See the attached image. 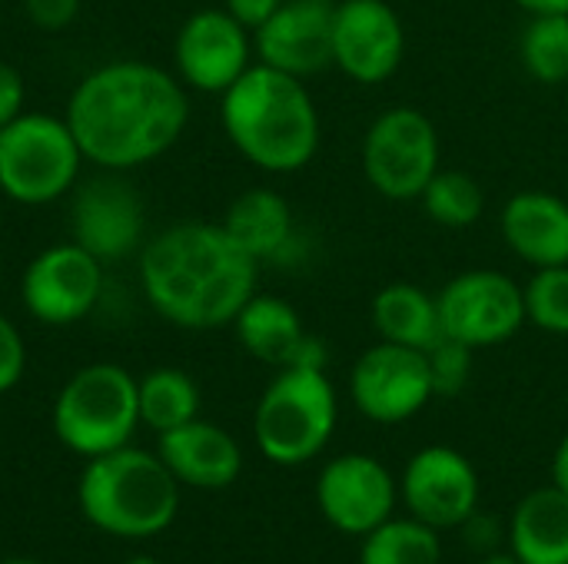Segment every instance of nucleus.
<instances>
[{
  "mask_svg": "<svg viewBox=\"0 0 568 564\" xmlns=\"http://www.w3.org/2000/svg\"><path fill=\"white\" fill-rule=\"evenodd\" d=\"M339 419L336 389L326 369H276L253 416V439L276 465H303L316 459Z\"/></svg>",
  "mask_w": 568,
  "mask_h": 564,
  "instance_id": "39448f33",
  "label": "nucleus"
},
{
  "mask_svg": "<svg viewBox=\"0 0 568 564\" xmlns=\"http://www.w3.org/2000/svg\"><path fill=\"white\" fill-rule=\"evenodd\" d=\"M253 30L226 7H206L183 20L173 40V63L183 86L200 93H226L253 66Z\"/></svg>",
  "mask_w": 568,
  "mask_h": 564,
  "instance_id": "9b49d317",
  "label": "nucleus"
},
{
  "mask_svg": "<svg viewBox=\"0 0 568 564\" xmlns=\"http://www.w3.org/2000/svg\"><path fill=\"white\" fill-rule=\"evenodd\" d=\"M396 482L373 455L349 452L333 459L316 479V505L323 519L343 535H369L396 505Z\"/></svg>",
  "mask_w": 568,
  "mask_h": 564,
  "instance_id": "2eb2a0df",
  "label": "nucleus"
},
{
  "mask_svg": "<svg viewBox=\"0 0 568 564\" xmlns=\"http://www.w3.org/2000/svg\"><path fill=\"white\" fill-rule=\"evenodd\" d=\"M220 120L236 153L276 176L300 173L320 150L313 93L300 76L260 60L223 93Z\"/></svg>",
  "mask_w": 568,
  "mask_h": 564,
  "instance_id": "7ed1b4c3",
  "label": "nucleus"
},
{
  "mask_svg": "<svg viewBox=\"0 0 568 564\" xmlns=\"http://www.w3.org/2000/svg\"><path fill=\"white\" fill-rule=\"evenodd\" d=\"M140 392V422L153 432H170L196 419L200 389L183 369H153L136 382Z\"/></svg>",
  "mask_w": 568,
  "mask_h": 564,
  "instance_id": "b1692460",
  "label": "nucleus"
},
{
  "mask_svg": "<svg viewBox=\"0 0 568 564\" xmlns=\"http://www.w3.org/2000/svg\"><path fill=\"white\" fill-rule=\"evenodd\" d=\"M443 545L439 532L416 522L413 515L403 522L386 519L379 529L363 535L359 564H439Z\"/></svg>",
  "mask_w": 568,
  "mask_h": 564,
  "instance_id": "a878e982",
  "label": "nucleus"
},
{
  "mask_svg": "<svg viewBox=\"0 0 568 564\" xmlns=\"http://www.w3.org/2000/svg\"><path fill=\"white\" fill-rule=\"evenodd\" d=\"M566 86H568V83H566Z\"/></svg>",
  "mask_w": 568,
  "mask_h": 564,
  "instance_id": "ea45409f",
  "label": "nucleus"
},
{
  "mask_svg": "<svg viewBox=\"0 0 568 564\" xmlns=\"http://www.w3.org/2000/svg\"><path fill=\"white\" fill-rule=\"evenodd\" d=\"M499 233L513 256L532 269L568 266V199L546 189H523L506 199Z\"/></svg>",
  "mask_w": 568,
  "mask_h": 564,
  "instance_id": "6ab92c4d",
  "label": "nucleus"
},
{
  "mask_svg": "<svg viewBox=\"0 0 568 564\" xmlns=\"http://www.w3.org/2000/svg\"><path fill=\"white\" fill-rule=\"evenodd\" d=\"M23 103H27L23 73L13 63H3L0 60V130L23 113Z\"/></svg>",
  "mask_w": 568,
  "mask_h": 564,
  "instance_id": "2f4dec72",
  "label": "nucleus"
},
{
  "mask_svg": "<svg viewBox=\"0 0 568 564\" xmlns=\"http://www.w3.org/2000/svg\"><path fill=\"white\" fill-rule=\"evenodd\" d=\"M479 564H523L513 552H489V555H483V562Z\"/></svg>",
  "mask_w": 568,
  "mask_h": 564,
  "instance_id": "e433bc0d",
  "label": "nucleus"
},
{
  "mask_svg": "<svg viewBox=\"0 0 568 564\" xmlns=\"http://www.w3.org/2000/svg\"><path fill=\"white\" fill-rule=\"evenodd\" d=\"M426 216L446 229H469L486 216V189L473 173L439 170L419 196Z\"/></svg>",
  "mask_w": 568,
  "mask_h": 564,
  "instance_id": "bb28decb",
  "label": "nucleus"
},
{
  "mask_svg": "<svg viewBox=\"0 0 568 564\" xmlns=\"http://www.w3.org/2000/svg\"><path fill=\"white\" fill-rule=\"evenodd\" d=\"M23 10H27L33 27L57 33V30H67L77 20L80 0H23Z\"/></svg>",
  "mask_w": 568,
  "mask_h": 564,
  "instance_id": "7c9ffc66",
  "label": "nucleus"
},
{
  "mask_svg": "<svg viewBox=\"0 0 568 564\" xmlns=\"http://www.w3.org/2000/svg\"><path fill=\"white\" fill-rule=\"evenodd\" d=\"M236 339L240 346L273 366V369H326L329 362V349L320 336H313L303 326V316L296 312V306H290L280 296L270 293H253L246 299V306L236 312L233 319Z\"/></svg>",
  "mask_w": 568,
  "mask_h": 564,
  "instance_id": "a211bd4d",
  "label": "nucleus"
},
{
  "mask_svg": "<svg viewBox=\"0 0 568 564\" xmlns=\"http://www.w3.org/2000/svg\"><path fill=\"white\" fill-rule=\"evenodd\" d=\"M552 485L568 492V432L562 435V442H559V449L552 455Z\"/></svg>",
  "mask_w": 568,
  "mask_h": 564,
  "instance_id": "f704fd0d",
  "label": "nucleus"
},
{
  "mask_svg": "<svg viewBox=\"0 0 568 564\" xmlns=\"http://www.w3.org/2000/svg\"><path fill=\"white\" fill-rule=\"evenodd\" d=\"M70 239L100 263H116L143 243V203L136 189L113 176H93L73 189Z\"/></svg>",
  "mask_w": 568,
  "mask_h": 564,
  "instance_id": "dca6fc26",
  "label": "nucleus"
},
{
  "mask_svg": "<svg viewBox=\"0 0 568 564\" xmlns=\"http://www.w3.org/2000/svg\"><path fill=\"white\" fill-rule=\"evenodd\" d=\"M519 60L536 83H568V13H529L519 33Z\"/></svg>",
  "mask_w": 568,
  "mask_h": 564,
  "instance_id": "393cba45",
  "label": "nucleus"
},
{
  "mask_svg": "<svg viewBox=\"0 0 568 564\" xmlns=\"http://www.w3.org/2000/svg\"><path fill=\"white\" fill-rule=\"evenodd\" d=\"M373 329L383 342L409 346V349H433L446 332L439 319V302L429 289L416 283H389L373 296L369 306Z\"/></svg>",
  "mask_w": 568,
  "mask_h": 564,
  "instance_id": "5701e85b",
  "label": "nucleus"
},
{
  "mask_svg": "<svg viewBox=\"0 0 568 564\" xmlns=\"http://www.w3.org/2000/svg\"><path fill=\"white\" fill-rule=\"evenodd\" d=\"M83 153L63 116L23 110L0 130V193L23 206H43L77 186Z\"/></svg>",
  "mask_w": 568,
  "mask_h": 564,
  "instance_id": "0eeeda50",
  "label": "nucleus"
},
{
  "mask_svg": "<svg viewBox=\"0 0 568 564\" xmlns=\"http://www.w3.org/2000/svg\"><path fill=\"white\" fill-rule=\"evenodd\" d=\"M439 130L419 106L383 110L363 136V176L393 203L419 199L439 166Z\"/></svg>",
  "mask_w": 568,
  "mask_h": 564,
  "instance_id": "6e6552de",
  "label": "nucleus"
},
{
  "mask_svg": "<svg viewBox=\"0 0 568 564\" xmlns=\"http://www.w3.org/2000/svg\"><path fill=\"white\" fill-rule=\"evenodd\" d=\"M406 57V27L386 0H336L333 66L349 80L373 86L389 80Z\"/></svg>",
  "mask_w": 568,
  "mask_h": 564,
  "instance_id": "ddd939ff",
  "label": "nucleus"
},
{
  "mask_svg": "<svg viewBox=\"0 0 568 564\" xmlns=\"http://www.w3.org/2000/svg\"><path fill=\"white\" fill-rule=\"evenodd\" d=\"M3 564H40V562H30V558H13V562H3Z\"/></svg>",
  "mask_w": 568,
  "mask_h": 564,
  "instance_id": "58836bf2",
  "label": "nucleus"
},
{
  "mask_svg": "<svg viewBox=\"0 0 568 564\" xmlns=\"http://www.w3.org/2000/svg\"><path fill=\"white\" fill-rule=\"evenodd\" d=\"M526 322L549 336H568V266H546L523 286Z\"/></svg>",
  "mask_w": 568,
  "mask_h": 564,
  "instance_id": "cd10ccee",
  "label": "nucleus"
},
{
  "mask_svg": "<svg viewBox=\"0 0 568 564\" xmlns=\"http://www.w3.org/2000/svg\"><path fill=\"white\" fill-rule=\"evenodd\" d=\"M509 552L523 564H568V492L532 489L509 519Z\"/></svg>",
  "mask_w": 568,
  "mask_h": 564,
  "instance_id": "4be33fe9",
  "label": "nucleus"
},
{
  "mask_svg": "<svg viewBox=\"0 0 568 564\" xmlns=\"http://www.w3.org/2000/svg\"><path fill=\"white\" fill-rule=\"evenodd\" d=\"M156 455L180 485L193 489H226L240 479L243 469V452L236 439L203 419L163 432Z\"/></svg>",
  "mask_w": 568,
  "mask_h": 564,
  "instance_id": "aec40b11",
  "label": "nucleus"
},
{
  "mask_svg": "<svg viewBox=\"0 0 568 564\" xmlns=\"http://www.w3.org/2000/svg\"><path fill=\"white\" fill-rule=\"evenodd\" d=\"M123 564H160L156 558H150V555H136V558H130V562Z\"/></svg>",
  "mask_w": 568,
  "mask_h": 564,
  "instance_id": "4c0bfd02",
  "label": "nucleus"
},
{
  "mask_svg": "<svg viewBox=\"0 0 568 564\" xmlns=\"http://www.w3.org/2000/svg\"><path fill=\"white\" fill-rule=\"evenodd\" d=\"M223 229L256 263H290L296 253V216L286 196L266 186L243 189L223 216Z\"/></svg>",
  "mask_w": 568,
  "mask_h": 564,
  "instance_id": "412c9836",
  "label": "nucleus"
},
{
  "mask_svg": "<svg viewBox=\"0 0 568 564\" xmlns=\"http://www.w3.org/2000/svg\"><path fill=\"white\" fill-rule=\"evenodd\" d=\"M83 160L133 170L163 156L190 123L183 80L156 63L113 60L87 73L63 113Z\"/></svg>",
  "mask_w": 568,
  "mask_h": 564,
  "instance_id": "f257e3e1",
  "label": "nucleus"
},
{
  "mask_svg": "<svg viewBox=\"0 0 568 564\" xmlns=\"http://www.w3.org/2000/svg\"><path fill=\"white\" fill-rule=\"evenodd\" d=\"M77 495L87 522L116 539H153L180 512V482L173 472L160 455L130 445L90 459Z\"/></svg>",
  "mask_w": 568,
  "mask_h": 564,
  "instance_id": "20e7f679",
  "label": "nucleus"
},
{
  "mask_svg": "<svg viewBox=\"0 0 568 564\" xmlns=\"http://www.w3.org/2000/svg\"><path fill=\"white\" fill-rule=\"evenodd\" d=\"M23 369H27V346H23V336L20 329L0 312V396L10 392L20 379H23Z\"/></svg>",
  "mask_w": 568,
  "mask_h": 564,
  "instance_id": "c756f323",
  "label": "nucleus"
},
{
  "mask_svg": "<svg viewBox=\"0 0 568 564\" xmlns=\"http://www.w3.org/2000/svg\"><path fill=\"white\" fill-rule=\"evenodd\" d=\"M136 425H140L136 379L116 362L83 366L67 379V386L53 402L57 439L83 459H97L130 445Z\"/></svg>",
  "mask_w": 568,
  "mask_h": 564,
  "instance_id": "423d86ee",
  "label": "nucleus"
},
{
  "mask_svg": "<svg viewBox=\"0 0 568 564\" xmlns=\"http://www.w3.org/2000/svg\"><path fill=\"white\" fill-rule=\"evenodd\" d=\"M283 0H223V7L246 27V30H256L263 27L276 10H280Z\"/></svg>",
  "mask_w": 568,
  "mask_h": 564,
  "instance_id": "72a5a7b5",
  "label": "nucleus"
},
{
  "mask_svg": "<svg viewBox=\"0 0 568 564\" xmlns=\"http://www.w3.org/2000/svg\"><path fill=\"white\" fill-rule=\"evenodd\" d=\"M260 263L223 223H176L140 253V286L166 322L193 332L233 326L256 293Z\"/></svg>",
  "mask_w": 568,
  "mask_h": 564,
  "instance_id": "f03ea898",
  "label": "nucleus"
},
{
  "mask_svg": "<svg viewBox=\"0 0 568 564\" xmlns=\"http://www.w3.org/2000/svg\"><path fill=\"white\" fill-rule=\"evenodd\" d=\"M473 352L476 349H469V346H463L459 339H449V336H443L433 349H426L436 399H456L469 386V379H473Z\"/></svg>",
  "mask_w": 568,
  "mask_h": 564,
  "instance_id": "c85d7f7f",
  "label": "nucleus"
},
{
  "mask_svg": "<svg viewBox=\"0 0 568 564\" xmlns=\"http://www.w3.org/2000/svg\"><path fill=\"white\" fill-rule=\"evenodd\" d=\"M439 319L449 339L469 349H493L509 342L526 326L523 283L499 269H466L439 293Z\"/></svg>",
  "mask_w": 568,
  "mask_h": 564,
  "instance_id": "1a4fd4ad",
  "label": "nucleus"
},
{
  "mask_svg": "<svg viewBox=\"0 0 568 564\" xmlns=\"http://www.w3.org/2000/svg\"><path fill=\"white\" fill-rule=\"evenodd\" d=\"M336 0H283L280 10L253 30L256 60L300 80L333 66Z\"/></svg>",
  "mask_w": 568,
  "mask_h": 564,
  "instance_id": "f3484780",
  "label": "nucleus"
},
{
  "mask_svg": "<svg viewBox=\"0 0 568 564\" xmlns=\"http://www.w3.org/2000/svg\"><path fill=\"white\" fill-rule=\"evenodd\" d=\"M463 532H466L469 545H473L476 552H483V555L499 552L503 539H509V532H503V525H499L496 515H479V512H473V515L463 522Z\"/></svg>",
  "mask_w": 568,
  "mask_h": 564,
  "instance_id": "473e14b6",
  "label": "nucleus"
},
{
  "mask_svg": "<svg viewBox=\"0 0 568 564\" xmlns=\"http://www.w3.org/2000/svg\"><path fill=\"white\" fill-rule=\"evenodd\" d=\"M399 495L416 522L436 532L463 529L479 505V475L463 452L426 445L406 462Z\"/></svg>",
  "mask_w": 568,
  "mask_h": 564,
  "instance_id": "4468645a",
  "label": "nucleus"
},
{
  "mask_svg": "<svg viewBox=\"0 0 568 564\" xmlns=\"http://www.w3.org/2000/svg\"><path fill=\"white\" fill-rule=\"evenodd\" d=\"M349 396L376 425L409 422L436 399L426 352L379 339L356 359L349 372Z\"/></svg>",
  "mask_w": 568,
  "mask_h": 564,
  "instance_id": "9d476101",
  "label": "nucleus"
},
{
  "mask_svg": "<svg viewBox=\"0 0 568 564\" xmlns=\"http://www.w3.org/2000/svg\"><path fill=\"white\" fill-rule=\"evenodd\" d=\"M103 293V263L83 246L57 243L30 259L20 279L27 312L43 326H73L93 312Z\"/></svg>",
  "mask_w": 568,
  "mask_h": 564,
  "instance_id": "f8f14e48",
  "label": "nucleus"
},
{
  "mask_svg": "<svg viewBox=\"0 0 568 564\" xmlns=\"http://www.w3.org/2000/svg\"><path fill=\"white\" fill-rule=\"evenodd\" d=\"M526 13H568V0H513Z\"/></svg>",
  "mask_w": 568,
  "mask_h": 564,
  "instance_id": "c9c22d12",
  "label": "nucleus"
}]
</instances>
